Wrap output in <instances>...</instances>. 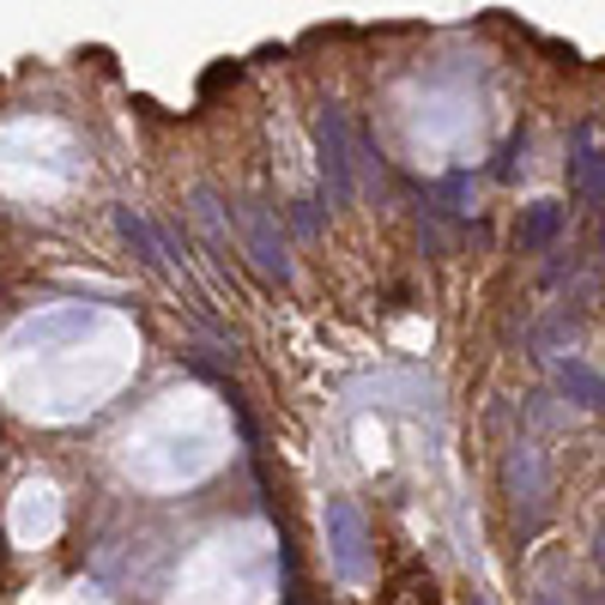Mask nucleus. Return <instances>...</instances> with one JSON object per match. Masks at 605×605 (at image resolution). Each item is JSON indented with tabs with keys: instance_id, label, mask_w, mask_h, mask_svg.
<instances>
[{
	"instance_id": "nucleus-6",
	"label": "nucleus",
	"mask_w": 605,
	"mask_h": 605,
	"mask_svg": "<svg viewBox=\"0 0 605 605\" xmlns=\"http://www.w3.org/2000/svg\"><path fill=\"white\" fill-rule=\"evenodd\" d=\"M557 388L570 394L575 406H599V400H605V382H599L587 364H575V357H570V364H557Z\"/></svg>"
},
{
	"instance_id": "nucleus-7",
	"label": "nucleus",
	"mask_w": 605,
	"mask_h": 605,
	"mask_svg": "<svg viewBox=\"0 0 605 605\" xmlns=\"http://www.w3.org/2000/svg\"><path fill=\"white\" fill-rule=\"evenodd\" d=\"M115 218H122V237L134 242V254H139V261H146L152 273H164V249H158V237H152V225H146V218H139L134 206H122Z\"/></svg>"
},
{
	"instance_id": "nucleus-1",
	"label": "nucleus",
	"mask_w": 605,
	"mask_h": 605,
	"mask_svg": "<svg viewBox=\"0 0 605 605\" xmlns=\"http://www.w3.org/2000/svg\"><path fill=\"white\" fill-rule=\"evenodd\" d=\"M315 146H321V176H327L333 200H352L357 195V139H352V122H345L340 103H321L315 109Z\"/></svg>"
},
{
	"instance_id": "nucleus-9",
	"label": "nucleus",
	"mask_w": 605,
	"mask_h": 605,
	"mask_svg": "<svg viewBox=\"0 0 605 605\" xmlns=\"http://www.w3.org/2000/svg\"><path fill=\"white\" fill-rule=\"evenodd\" d=\"M291 218H298V230H303V237H315V230H321V218H315V206H309V200L291 206Z\"/></svg>"
},
{
	"instance_id": "nucleus-5",
	"label": "nucleus",
	"mask_w": 605,
	"mask_h": 605,
	"mask_svg": "<svg viewBox=\"0 0 605 605\" xmlns=\"http://www.w3.org/2000/svg\"><path fill=\"white\" fill-rule=\"evenodd\" d=\"M563 230V206L557 200H533L526 206V218H521V249L526 254H539V249H551V237Z\"/></svg>"
},
{
	"instance_id": "nucleus-2",
	"label": "nucleus",
	"mask_w": 605,
	"mask_h": 605,
	"mask_svg": "<svg viewBox=\"0 0 605 605\" xmlns=\"http://www.w3.org/2000/svg\"><path fill=\"white\" fill-rule=\"evenodd\" d=\"M230 212H237V225H242V249H249V261L261 267L267 279H291V249H285V237H279V218L267 212L261 200H237Z\"/></svg>"
},
{
	"instance_id": "nucleus-10",
	"label": "nucleus",
	"mask_w": 605,
	"mask_h": 605,
	"mask_svg": "<svg viewBox=\"0 0 605 605\" xmlns=\"http://www.w3.org/2000/svg\"><path fill=\"white\" fill-rule=\"evenodd\" d=\"M599 563H605V533H599Z\"/></svg>"
},
{
	"instance_id": "nucleus-3",
	"label": "nucleus",
	"mask_w": 605,
	"mask_h": 605,
	"mask_svg": "<svg viewBox=\"0 0 605 605\" xmlns=\"http://www.w3.org/2000/svg\"><path fill=\"white\" fill-rule=\"evenodd\" d=\"M327 545H333V563H340L345 582H364V521L345 497L327 503Z\"/></svg>"
},
{
	"instance_id": "nucleus-8",
	"label": "nucleus",
	"mask_w": 605,
	"mask_h": 605,
	"mask_svg": "<svg viewBox=\"0 0 605 605\" xmlns=\"http://www.w3.org/2000/svg\"><path fill=\"white\" fill-rule=\"evenodd\" d=\"M467 195H472V182H467V176H448V182H442L448 212H467Z\"/></svg>"
},
{
	"instance_id": "nucleus-4",
	"label": "nucleus",
	"mask_w": 605,
	"mask_h": 605,
	"mask_svg": "<svg viewBox=\"0 0 605 605\" xmlns=\"http://www.w3.org/2000/svg\"><path fill=\"white\" fill-rule=\"evenodd\" d=\"M570 176L594 206H605V152L594 146V134H575V158H570Z\"/></svg>"
}]
</instances>
